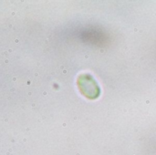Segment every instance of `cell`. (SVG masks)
I'll return each mask as SVG.
<instances>
[{
	"mask_svg": "<svg viewBox=\"0 0 156 155\" xmlns=\"http://www.w3.org/2000/svg\"><path fill=\"white\" fill-rule=\"evenodd\" d=\"M78 87L80 92L90 100L97 99L101 94V89L95 79L89 74H82L79 76Z\"/></svg>",
	"mask_w": 156,
	"mask_h": 155,
	"instance_id": "obj_1",
	"label": "cell"
}]
</instances>
